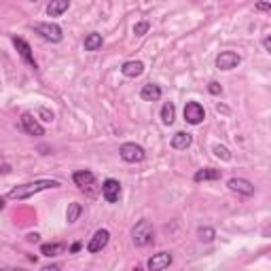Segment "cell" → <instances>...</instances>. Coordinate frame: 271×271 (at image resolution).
<instances>
[{"label":"cell","mask_w":271,"mask_h":271,"mask_svg":"<svg viewBox=\"0 0 271 271\" xmlns=\"http://www.w3.org/2000/svg\"><path fill=\"white\" fill-rule=\"evenodd\" d=\"M59 187V180H51V178H40V180H34V182H26V184H19V187L11 189L9 191V199H28L40 191H47V189H58Z\"/></svg>","instance_id":"obj_1"},{"label":"cell","mask_w":271,"mask_h":271,"mask_svg":"<svg viewBox=\"0 0 271 271\" xmlns=\"http://www.w3.org/2000/svg\"><path fill=\"white\" fill-rule=\"evenodd\" d=\"M153 237H155V231H153L151 220H146V218L138 220L136 227L132 229V242L136 246H140V248H142V246L153 244Z\"/></svg>","instance_id":"obj_2"},{"label":"cell","mask_w":271,"mask_h":271,"mask_svg":"<svg viewBox=\"0 0 271 271\" xmlns=\"http://www.w3.org/2000/svg\"><path fill=\"white\" fill-rule=\"evenodd\" d=\"M119 155L121 159L125 163H140V161H144V157H146V153L144 149L140 144H136V142H125L119 149Z\"/></svg>","instance_id":"obj_3"},{"label":"cell","mask_w":271,"mask_h":271,"mask_svg":"<svg viewBox=\"0 0 271 271\" xmlns=\"http://www.w3.org/2000/svg\"><path fill=\"white\" fill-rule=\"evenodd\" d=\"M34 32L39 36H42L45 40H49V42H61V39H64L61 28L58 26V23H36Z\"/></svg>","instance_id":"obj_4"},{"label":"cell","mask_w":271,"mask_h":271,"mask_svg":"<svg viewBox=\"0 0 271 271\" xmlns=\"http://www.w3.org/2000/svg\"><path fill=\"white\" fill-rule=\"evenodd\" d=\"M242 64V55L235 51H220L216 55V68L218 70H233Z\"/></svg>","instance_id":"obj_5"},{"label":"cell","mask_w":271,"mask_h":271,"mask_svg":"<svg viewBox=\"0 0 271 271\" xmlns=\"http://www.w3.org/2000/svg\"><path fill=\"white\" fill-rule=\"evenodd\" d=\"M206 119V110L199 102H187L184 106V121L191 123V125H199V123Z\"/></svg>","instance_id":"obj_6"},{"label":"cell","mask_w":271,"mask_h":271,"mask_svg":"<svg viewBox=\"0 0 271 271\" xmlns=\"http://www.w3.org/2000/svg\"><path fill=\"white\" fill-rule=\"evenodd\" d=\"M108 242H110V231H108V229H97V231L94 233V237L89 239V244H87V252L96 254V252H100V250L106 248Z\"/></svg>","instance_id":"obj_7"},{"label":"cell","mask_w":271,"mask_h":271,"mask_svg":"<svg viewBox=\"0 0 271 271\" xmlns=\"http://www.w3.org/2000/svg\"><path fill=\"white\" fill-rule=\"evenodd\" d=\"M102 197L108 203H116L121 197V182L115 180V178H106L102 184Z\"/></svg>","instance_id":"obj_8"},{"label":"cell","mask_w":271,"mask_h":271,"mask_svg":"<svg viewBox=\"0 0 271 271\" xmlns=\"http://www.w3.org/2000/svg\"><path fill=\"white\" fill-rule=\"evenodd\" d=\"M227 187H229V191H233V193L244 195V197L254 195V184L250 180H246V178H231V180L227 182Z\"/></svg>","instance_id":"obj_9"},{"label":"cell","mask_w":271,"mask_h":271,"mask_svg":"<svg viewBox=\"0 0 271 271\" xmlns=\"http://www.w3.org/2000/svg\"><path fill=\"white\" fill-rule=\"evenodd\" d=\"M172 261H174V258H172L170 252H157V254H153L149 261H146V267L151 271H163L170 267Z\"/></svg>","instance_id":"obj_10"},{"label":"cell","mask_w":271,"mask_h":271,"mask_svg":"<svg viewBox=\"0 0 271 271\" xmlns=\"http://www.w3.org/2000/svg\"><path fill=\"white\" fill-rule=\"evenodd\" d=\"M11 40H13V45L17 47V51H19V55L23 58V61H26L30 68H34V70H36V68H39V64H36V59H34V55H32V49H30L28 42L23 40V39H17V36H13Z\"/></svg>","instance_id":"obj_11"},{"label":"cell","mask_w":271,"mask_h":271,"mask_svg":"<svg viewBox=\"0 0 271 271\" xmlns=\"http://www.w3.org/2000/svg\"><path fill=\"white\" fill-rule=\"evenodd\" d=\"M21 129L26 134H30V136H45V127H42L30 113L21 115Z\"/></svg>","instance_id":"obj_12"},{"label":"cell","mask_w":271,"mask_h":271,"mask_svg":"<svg viewBox=\"0 0 271 271\" xmlns=\"http://www.w3.org/2000/svg\"><path fill=\"white\" fill-rule=\"evenodd\" d=\"M142 72H144V64L140 59H129L121 66V75L127 78H138L142 77Z\"/></svg>","instance_id":"obj_13"},{"label":"cell","mask_w":271,"mask_h":271,"mask_svg":"<svg viewBox=\"0 0 271 271\" xmlns=\"http://www.w3.org/2000/svg\"><path fill=\"white\" fill-rule=\"evenodd\" d=\"M72 180H75V184L78 189H85V187H91V184L96 182V174L89 170H78L72 174Z\"/></svg>","instance_id":"obj_14"},{"label":"cell","mask_w":271,"mask_h":271,"mask_svg":"<svg viewBox=\"0 0 271 271\" xmlns=\"http://www.w3.org/2000/svg\"><path fill=\"white\" fill-rule=\"evenodd\" d=\"M223 176V172L220 170H214V168H203V170H197L193 180L195 182H208V180H218V178Z\"/></svg>","instance_id":"obj_15"},{"label":"cell","mask_w":271,"mask_h":271,"mask_svg":"<svg viewBox=\"0 0 271 271\" xmlns=\"http://www.w3.org/2000/svg\"><path fill=\"white\" fill-rule=\"evenodd\" d=\"M140 97H142L144 102H157L159 97H161V87L155 85V83L144 85V87L140 89Z\"/></svg>","instance_id":"obj_16"},{"label":"cell","mask_w":271,"mask_h":271,"mask_svg":"<svg viewBox=\"0 0 271 271\" xmlns=\"http://www.w3.org/2000/svg\"><path fill=\"white\" fill-rule=\"evenodd\" d=\"M191 142H193V136L187 134V132H178L174 134V138H172V149L176 151H187Z\"/></svg>","instance_id":"obj_17"},{"label":"cell","mask_w":271,"mask_h":271,"mask_svg":"<svg viewBox=\"0 0 271 271\" xmlns=\"http://www.w3.org/2000/svg\"><path fill=\"white\" fill-rule=\"evenodd\" d=\"M68 7H70V0H51L49 7H47V15L49 17H59V15L66 13Z\"/></svg>","instance_id":"obj_18"},{"label":"cell","mask_w":271,"mask_h":271,"mask_svg":"<svg viewBox=\"0 0 271 271\" xmlns=\"http://www.w3.org/2000/svg\"><path fill=\"white\" fill-rule=\"evenodd\" d=\"M102 34L97 32H89L87 36H85V51H97V49H102Z\"/></svg>","instance_id":"obj_19"},{"label":"cell","mask_w":271,"mask_h":271,"mask_svg":"<svg viewBox=\"0 0 271 271\" xmlns=\"http://www.w3.org/2000/svg\"><path fill=\"white\" fill-rule=\"evenodd\" d=\"M83 214V206L78 201H72V203H68V210H66V220L68 223H77L78 216Z\"/></svg>","instance_id":"obj_20"},{"label":"cell","mask_w":271,"mask_h":271,"mask_svg":"<svg viewBox=\"0 0 271 271\" xmlns=\"http://www.w3.org/2000/svg\"><path fill=\"white\" fill-rule=\"evenodd\" d=\"M64 250H66L64 244H42V246H40V254H42V256H49V258L61 254Z\"/></svg>","instance_id":"obj_21"},{"label":"cell","mask_w":271,"mask_h":271,"mask_svg":"<svg viewBox=\"0 0 271 271\" xmlns=\"http://www.w3.org/2000/svg\"><path fill=\"white\" fill-rule=\"evenodd\" d=\"M176 119V106L172 102L168 104H163V108H161V121H163V125H172Z\"/></svg>","instance_id":"obj_22"},{"label":"cell","mask_w":271,"mask_h":271,"mask_svg":"<svg viewBox=\"0 0 271 271\" xmlns=\"http://www.w3.org/2000/svg\"><path fill=\"white\" fill-rule=\"evenodd\" d=\"M214 155H216L218 159H223V161H231V159H233L231 151L227 149V146H223V144H216V146H214Z\"/></svg>","instance_id":"obj_23"},{"label":"cell","mask_w":271,"mask_h":271,"mask_svg":"<svg viewBox=\"0 0 271 271\" xmlns=\"http://www.w3.org/2000/svg\"><path fill=\"white\" fill-rule=\"evenodd\" d=\"M197 233H199L201 242H212V239L216 237V231H214L212 227H199V231H197Z\"/></svg>","instance_id":"obj_24"},{"label":"cell","mask_w":271,"mask_h":271,"mask_svg":"<svg viewBox=\"0 0 271 271\" xmlns=\"http://www.w3.org/2000/svg\"><path fill=\"white\" fill-rule=\"evenodd\" d=\"M149 30H151V23H149V21H138V23L134 26V34H136V36H144L146 32H149Z\"/></svg>","instance_id":"obj_25"},{"label":"cell","mask_w":271,"mask_h":271,"mask_svg":"<svg viewBox=\"0 0 271 271\" xmlns=\"http://www.w3.org/2000/svg\"><path fill=\"white\" fill-rule=\"evenodd\" d=\"M39 116H40V119L45 121V123H53V119H55V115H53L49 108H45V106L39 108Z\"/></svg>","instance_id":"obj_26"},{"label":"cell","mask_w":271,"mask_h":271,"mask_svg":"<svg viewBox=\"0 0 271 271\" xmlns=\"http://www.w3.org/2000/svg\"><path fill=\"white\" fill-rule=\"evenodd\" d=\"M208 91H210L212 96H218V94H223V87H220V83H216V81H212L210 85H208Z\"/></svg>","instance_id":"obj_27"},{"label":"cell","mask_w":271,"mask_h":271,"mask_svg":"<svg viewBox=\"0 0 271 271\" xmlns=\"http://www.w3.org/2000/svg\"><path fill=\"white\" fill-rule=\"evenodd\" d=\"M254 9L261 11V13H269V11H271V2H269V0H263V2H256Z\"/></svg>","instance_id":"obj_28"},{"label":"cell","mask_w":271,"mask_h":271,"mask_svg":"<svg viewBox=\"0 0 271 271\" xmlns=\"http://www.w3.org/2000/svg\"><path fill=\"white\" fill-rule=\"evenodd\" d=\"M26 239H28V242H39V239H40V235H39V233H28V235H26Z\"/></svg>","instance_id":"obj_29"},{"label":"cell","mask_w":271,"mask_h":271,"mask_svg":"<svg viewBox=\"0 0 271 271\" xmlns=\"http://www.w3.org/2000/svg\"><path fill=\"white\" fill-rule=\"evenodd\" d=\"M263 47H265V51H271V39H269V36H265V39H263Z\"/></svg>","instance_id":"obj_30"},{"label":"cell","mask_w":271,"mask_h":271,"mask_svg":"<svg viewBox=\"0 0 271 271\" xmlns=\"http://www.w3.org/2000/svg\"><path fill=\"white\" fill-rule=\"evenodd\" d=\"M81 248H83V244H81V242H77V244H72V246H70V252H78Z\"/></svg>","instance_id":"obj_31"},{"label":"cell","mask_w":271,"mask_h":271,"mask_svg":"<svg viewBox=\"0 0 271 271\" xmlns=\"http://www.w3.org/2000/svg\"><path fill=\"white\" fill-rule=\"evenodd\" d=\"M59 265H49V267H45V271H58Z\"/></svg>","instance_id":"obj_32"},{"label":"cell","mask_w":271,"mask_h":271,"mask_svg":"<svg viewBox=\"0 0 271 271\" xmlns=\"http://www.w3.org/2000/svg\"><path fill=\"white\" fill-rule=\"evenodd\" d=\"M0 210H4V199L0 197Z\"/></svg>","instance_id":"obj_33"},{"label":"cell","mask_w":271,"mask_h":271,"mask_svg":"<svg viewBox=\"0 0 271 271\" xmlns=\"http://www.w3.org/2000/svg\"><path fill=\"white\" fill-rule=\"evenodd\" d=\"M32 2H36V0H32Z\"/></svg>","instance_id":"obj_34"}]
</instances>
